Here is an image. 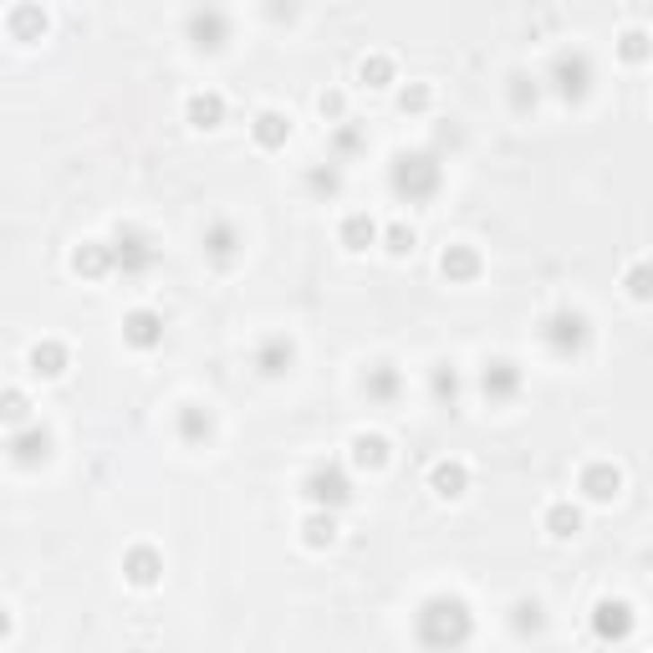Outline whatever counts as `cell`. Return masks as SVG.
<instances>
[{
  "mask_svg": "<svg viewBox=\"0 0 653 653\" xmlns=\"http://www.w3.org/2000/svg\"><path fill=\"white\" fill-rule=\"evenodd\" d=\"M475 271H480L475 251H464V245H454V251H445V276H449V281H464V276H475Z\"/></svg>",
  "mask_w": 653,
  "mask_h": 653,
  "instance_id": "25",
  "label": "cell"
},
{
  "mask_svg": "<svg viewBox=\"0 0 653 653\" xmlns=\"http://www.w3.org/2000/svg\"><path fill=\"white\" fill-rule=\"evenodd\" d=\"M434 393H439L445 403H454V393H460V378H454L449 367H439V373H434Z\"/></svg>",
  "mask_w": 653,
  "mask_h": 653,
  "instance_id": "32",
  "label": "cell"
},
{
  "mask_svg": "<svg viewBox=\"0 0 653 653\" xmlns=\"http://www.w3.org/2000/svg\"><path fill=\"white\" fill-rule=\"evenodd\" d=\"M352 449H357V464H383V460H388V445H383L378 434H363Z\"/></svg>",
  "mask_w": 653,
  "mask_h": 653,
  "instance_id": "28",
  "label": "cell"
},
{
  "mask_svg": "<svg viewBox=\"0 0 653 653\" xmlns=\"http://www.w3.org/2000/svg\"><path fill=\"white\" fill-rule=\"evenodd\" d=\"M577 526H582V516H577L572 506H552L546 510V531H552V536H577Z\"/></svg>",
  "mask_w": 653,
  "mask_h": 653,
  "instance_id": "27",
  "label": "cell"
},
{
  "mask_svg": "<svg viewBox=\"0 0 653 653\" xmlns=\"http://www.w3.org/2000/svg\"><path fill=\"white\" fill-rule=\"evenodd\" d=\"M179 434H184L190 445L209 439V434H215V419H209V409H199V403H184V409H179Z\"/></svg>",
  "mask_w": 653,
  "mask_h": 653,
  "instance_id": "17",
  "label": "cell"
},
{
  "mask_svg": "<svg viewBox=\"0 0 653 653\" xmlns=\"http://www.w3.org/2000/svg\"><path fill=\"white\" fill-rule=\"evenodd\" d=\"M337 536V521L332 516H312V521H306V546H327Z\"/></svg>",
  "mask_w": 653,
  "mask_h": 653,
  "instance_id": "29",
  "label": "cell"
},
{
  "mask_svg": "<svg viewBox=\"0 0 653 653\" xmlns=\"http://www.w3.org/2000/svg\"><path fill=\"white\" fill-rule=\"evenodd\" d=\"M592 628H597V638H628L633 633V613H628V603H597Z\"/></svg>",
  "mask_w": 653,
  "mask_h": 653,
  "instance_id": "9",
  "label": "cell"
},
{
  "mask_svg": "<svg viewBox=\"0 0 653 653\" xmlns=\"http://www.w3.org/2000/svg\"><path fill=\"white\" fill-rule=\"evenodd\" d=\"M5 26H11V36H16V41H36V36L47 31V16H41L36 5H16V11L5 16Z\"/></svg>",
  "mask_w": 653,
  "mask_h": 653,
  "instance_id": "18",
  "label": "cell"
},
{
  "mask_svg": "<svg viewBox=\"0 0 653 653\" xmlns=\"http://www.w3.org/2000/svg\"><path fill=\"white\" fill-rule=\"evenodd\" d=\"M542 607L536 603H516V628H521V633H542Z\"/></svg>",
  "mask_w": 653,
  "mask_h": 653,
  "instance_id": "31",
  "label": "cell"
},
{
  "mask_svg": "<svg viewBox=\"0 0 653 653\" xmlns=\"http://www.w3.org/2000/svg\"><path fill=\"white\" fill-rule=\"evenodd\" d=\"M363 388H367V399H393V393H399V373H393L388 363H378L373 373H367Z\"/></svg>",
  "mask_w": 653,
  "mask_h": 653,
  "instance_id": "23",
  "label": "cell"
},
{
  "mask_svg": "<svg viewBox=\"0 0 653 653\" xmlns=\"http://www.w3.org/2000/svg\"><path fill=\"white\" fill-rule=\"evenodd\" d=\"M643 51H649V47H643V36H638V31L622 36V57H643Z\"/></svg>",
  "mask_w": 653,
  "mask_h": 653,
  "instance_id": "35",
  "label": "cell"
},
{
  "mask_svg": "<svg viewBox=\"0 0 653 653\" xmlns=\"http://www.w3.org/2000/svg\"><path fill=\"white\" fill-rule=\"evenodd\" d=\"M388 251H393V255H409V251H414V230L393 225V230H388Z\"/></svg>",
  "mask_w": 653,
  "mask_h": 653,
  "instance_id": "33",
  "label": "cell"
},
{
  "mask_svg": "<svg viewBox=\"0 0 653 653\" xmlns=\"http://www.w3.org/2000/svg\"><path fill=\"white\" fill-rule=\"evenodd\" d=\"M112 255H118V266H123V271H148V266H154V240L144 235V230H118V235H112Z\"/></svg>",
  "mask_w": 653,
  "mask_h": 653,
  "instance_id": "5",
  "label": "cell"
},
{
  "mask_svg": "<svg viewBox=\"0 0 653 653\" xmlns=\"http://www.w3.org/2000/svg\"><path fill=\"white\" fill-rule=\"evenodd\" d=\"M434 184H439V163H434L429 154H403V159L393 163V190L409 194V199L434 194Z\"/></svg>",
  "mask_w": 653,
  "mask_h": 653,
  "instance_id": "2",
  "label": "cell"
},
{
  "mask_svg": "<svg viewBox=\"0 0 653 653\" xmlns=\"http://www.w3.org/2000/svg\"><path fill=\"white\" fill-rule=\"evenodd\" d=\"M205 251L215 255V260H220V266H230V260H235V251H240V235H235V225H209L205 230Z\"/></svg>",
  "mask_w": 653,
  "mask_h": 653,
  "instance_id": "16",
  "label": "cell"
},
{
  "mask_svg": "<svg viewBox=\"0 0 653 653\" xmlns=\"http://www.w3.org/2000/svg\"><path fill=\"white\" fill-rule=\"evenodd\" d=\"M424 102H429V93H424V87H414V93H403V108H424Z\"/></svg>",
  "mask_w": 653,
  "mask_h": 653,
  "instance_id": "36",
  "label": "cell"
},
{
  "mask_svg": "<svg viewBox=\"0 0 653 653\" xmlns=\"http://www.w3.org/2000/svg\"><path fill=\"white\" fill-rule=\"evenodd\" d=\"M72 266H77L82 276H108L112 266H118V255H112V245H102V240H87V245H77Z\"/></svg>",
  "mask_w": 653,
  "mask_h": 653,
  "instance_id": "10",
  "label": "cell"
},
{
  "mask_svg": "<svg viewBox=\"0 0 653 653\" xmlns=\"http://www.w3.org/2000/svg\"><path fill=\"white\" fill-rule=\"evenodd\" d=\"M190 31H194V41H199V47H220V36H225V16H215V11H209V16H190Z\"/></svg>",
  "mask_w": 653,
  "mask_h": 653,
  "instance_id": "22",
  "label": "cell"
},
{
  "mask_svg": "<svg viewBox=\"0 0 653 653\" xmlns=\"http://www.w3.org/2000/svg\"><path fill=\"white\" fill-rule=\"evenodd\" d=\"M464 464H434V490L439 495H449V500H454V495H464Z\"/></svg>",
  "mask_w": 653,
  "mask_h": 653,
  "instance_id": "24",
  "label": "cell"
},
{
  "mask_svg": "<svg viewBox=\"0 0 653 653\" xmlns=\"http://www.w3.org/2000/svg\"><path fill=\"white\" fill-rule=\"evenodd\" d=\"M388 72H393V66H388V62H383V57H373V62H363V82H367V77H373V87H378V82H383V77H388Z\"/></svg>",
  "mask_w": 653,
  "mask_h": 653,
  "instance_id": "34",
  "label": "cell"
},
{
  "mask_svg": "<svg viewBox=\"0 0 653 653\" xmlns=\"http://www.w3.org/2000/svg\"><path fill=\"white\" fill-rule=\"evenodd\" d=\"M123 577L133 587H154L159 582V552H148V546H133L123 557Z\"/></svg>",
  "mask_w": 653,
  "mask_h": 653,
  "instance_id": "8",
  "label": "cell"
},
{
  "mask_svg": "<svg viewBox=\"0 0 653 653\" xmlns=\"http://www.w3.org/2000/svg\"><path fill=\"white\" fill-rule=\"evenodd\" d=\"M306 495H312L317 506H342L352 490H348V480L337 475V470H317V475L306 480Z\"/></svg>",
  "mask_w": 653,
  "mask_h": 653,
  "instance_id": "11",
  "label": "cell"
},
{
  "mask_svg": "<svg viewBox=\"0 0 653 653\" xmlns=\"http://www.w3.org/2000/svg\"><path fill=\"white\" fill-rule=\"evenodd\" d=\"M220 112H225V102L215 93H194L190 97V123L194 128H220Z\"/></svg>",
  "mask_w": 653,
  "mask_h": 653,
  "instance_id": "19",
  "label": "cell"
},
{
  "mask_svg": "<svg viewBox=\"0 0 653 653\" xmlns=\"http://www.w3.org/2000/svg\"><path fill=\"white\" fill-rule=\"evenodd\" d=\"M628 291H633L638 302H649L653 296V266H633V271H628Z\"/></svg>",
  "mask_w": 653,
  "mask_h": 653,
  "instance_id": "30",
  "label": "cell"
},
{
  "mask_svg": "<svg viewBox=\"0 0 653 653\" xmlns=\"http://www.w3.org/2000/svg\"><path fill=\"white\" fill-rule=\"evenodd\" d=\"M31 373L36 378H62L66 373V348L57 342V337H47V342H36L31 348Z\"/></svg>",
  "mask_w": 653,
  "mask_h": 653,
  "instance_id": "12",
  "label": "cell"
},
{
  "mask_svg": "<svg viewBox=\"0 0 653 653\" xmlns=\"http://www.w3.org/2000/svg\"><path fill=\"white\" fill-rule=\"evenodd\" d=\"M552 77H557V93L561 97H587V82H592L587 57H582V51H561L557 66H552Z\"/></svg>",
  "mask_w": 653,
  "mask_h": 653,
  "instance_id": "6",
  "label": "cell"
},
{
  "mask_svg": "<svg viewBox=\"0 0 653 653\" xmlns=\"http://www.w3.org/2000/svg\"><path fill=\"white\" fill-rule=\"evenodd\" d=\"M11 460L21 464V470H36V464L51 454V434L41 429V424H26V429H11Z\"/></svg>",
  "mask_w": 653,
  "mask_h": 653,
  "instance_id": "4",
  "label": "cell"
},
{
  "mask_svg": "<svg viewBox=\"0 0 653 653\" xmlns=\"http://www.w3.org/2000/svg\"><path fill=\"white\" fill-rule=\"evenodd\" d=\"M291 357H296V352H291V342H287V337H271L266 348L255 352V367H260L266 378H281V373L291 367Z\"/></svg>",
  "mask_w": 653,
  "mask_h": 653,
  "instance_id": "14",
  "label": "cell"
},
{
  "mask_svg": "<svg viewBox=\"0 0 653 653\" xmlns=\"http://www.w3.org/2000/svg\"><path fill=\"white\" fill-rule=\"evenodd\" d=\"M123 337L133 342V348H154V342L163 337V322L154 317V312H133V317L123 322Z\"/></svg>",
  "mask_w": 653,
  "mask_h": 653,
  "instance_id": "15",
  "label": "cell"
},
{
  "mask_svg": "<svg viewBox=\"0 0 653 653\" xmlns=\"http://www.w3.org/2000/svg\"><path fill=\"white\" fill-rule=\"evenodd\" d=\"M0 414H5V424H11V429H26V424H31V403H26V393H21V388H5Z\"/></svg>",
  "mask_w": 653,
  "mask_h": 653,
  "instance_id": "21",
  "label": "cell"
},
{
  "mask_svg": "<svg viewBox=\"0 0 653 653\" xmlns=\"http://www.w3.org/2000/svg\"><path fill=\"white\" fill-rule=\"evenodd\" d=\"M618 485H622V475L613 464H587V470H582V490H587L592 500H613Z\"/></svg>",
  "mask_w": 653,
  "mask_h": 653,
  "instance_id": "13",
  "label": "cell"
},
{
  "mask_svg": "<svg viewBox=\"0 0 653 653\" xmlns=\"http://www.w3.org/2000/svg\"><path fill=\"white\" fill-rule=\"evenodd\" d=\"M373 235H378V225L367 220V215H348V225H342V245L348 251H367Z\"/></svg>",
  "mask_w": 653,
  "mask_h": 653,
  "instance_id": "20",
  "label": "cell"
},
{
  "mask_svg": "<svg viewBox=\"0 0 653 653\" xmlns=\"http://www.w3.org/2000/svg\"><path fill=\"white\" fill-rule=\"evenodd\" d=\"M542 337H546V348L557 352V357H572V352L587 348V317H577V312H557V317H546Z\"/></svg>",
  "mask_w": 653,
  "mask_h": 653,
  "instance_id": "3",
  "label": "cell"
},
{
  "mask_svg": "<svg viewBox=\"0 0 653 653\" xmlns=\"http://www.w3.org/2000/svg\"><path fill=\"white\" fill-rule=\"evenodd\" d=\"M470 607L460 597H429V603L419 607V638L429 643L434 653H454L470 638Z\"/></svg>",
  "mask_w": 653,
  "mask_h": 653,
  "instance_id": "1",
  "label": "cell"
},
{
  "mask_svg": "<svg viewBox=\"0 0 653 653\" xmlns=\"http://www.w3.org/2000/svg\"><path fill=\"white\" fill-rule=\"evenodd\" d=\"M287 133H291V128H287V118H281V112H260V118H255V138H260L266 148H276Z\"/></svg>",
  "mask_w": 653,
  "mask_h": 653,
  "instance_id": "26",
  "label": "cell"
},
{
  "mask_svg": "<svg viewBox=\"0 0 653 653\" xmlns=\"http://www.w3.org/2000/svg\"><path fill=\"white\" fill-rule=\"evenodd\" d=\"M480 388H485V399H510V393L521 388V367L506 363V357H495V363H485V378H480Z\"/></svg>",
  "mask_w": 653,
  "mask_h": 653,
  "instance_id": "7",
  "label": "cell"
}]
</instances>
